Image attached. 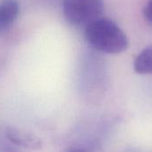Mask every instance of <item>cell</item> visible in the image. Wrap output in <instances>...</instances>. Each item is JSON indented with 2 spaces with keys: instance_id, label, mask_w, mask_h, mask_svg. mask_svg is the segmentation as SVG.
Segmentation results:
<instances>
[{
  "instance_id": "obj_1",
  "label": "cell",
  "mask_w": 152,
  "mask_h": 152,
  "mask_svg": "<svg viewBox=\"0 0 152 152\" xmlns=\"http://www.w3.org/2000/svg\"><path fill=\"white\" fill-rule=\"evenodd\" d=\"M85 38L91 47L105 54H118L129 44L126 34L113 20L101 17L85 28Z\"/></svg>"
},
{
  "instance_id": "obj_2",
  "label": "cell",
  "mask_w": 152,
  "mask_h": 152,
  "mask_svg": "<svg viewBox=\"0 0 152 152\" xmlns=\"http://www.w3.org/2000/svg\"><path fill=\"white\" fill-rule=\"evenodd\" d=\"M104 12L103 0H63L62 12L65 19L74 26L87 27L102 17Z\"/></svg>"
},
{
  "instance_id": "obj_3",
  "label": "cell",
  "mask_w": 152,
  "mask_h": 152,
  "mask_svg": "<svg viewBox=\"0 0 152 152\" xmlns=\"http://www.w3.org/2000/svg\"><path fill=\"white\" fill-rule=\"evenodd\" d=\"M5 134L9 141L18 147L36 151L40 150L42 146V141L38 136L22 129L7 127Z\"/></svg>"
},
{
  "instance_id": "obj_4",
  "label": "cell",
  "mask_w": 152,
  "mask_h": 152,
  "mask_svg": "<svg viewBox=\"0 0 152 152\" xmlns=\"http://www.w3.org/2000/svg\"><path fill=\"white\" fill-rule=\"evenodd\" d=\"M19 15L20 4L17 0H4L0 3V34L11 29Z\"/></svg>"
},
{
  "instance_id": "obj_5",
  "label": "cell",
  "mask_w": 152,
  "mask_h": 152,
  "mask_svg": "<svg viewBox=\"0 0 152 152\" xmlns=\"http://www.w3.org/2000/svg\"><path fill=\"white\" fill-rule=\"evenodd\" d=\"M134 69L139 75H152V45L138 54L134 62Z\"/></svg>"
},
{
  "instance_id": "obj_6",
  "label": "cell",
  "mask_w": 152,
  "mask_h": 152,
  "mask_svg": "<svg viewBox=\"0 0 152 152\" xmlns=\"http://www.w3.org/2000/svg\"><path fill=\"white\" fill-rule=\"evenodd\" d=\"M142 14L146 22L150 25H152V0H148L143 8Z\"/></svg>"
},
{
  "instance_id": "obj_7",
  "label": "cell",
  "mask_w": 152,
  "mask_h": 152,
  "mask_svg": "<svg viewBox=\"0 0 152 152\" xmlns=\"http://www.w3.org/2000/svg\"><path fill=\"white\" fill-rule=\"evenodd\" d=\"M68 152H86L85 151H83V150H80V149H75V150H72V151H70Z\"/></svg>"
},
{
  "instance_id": "obj_8",
  "label": "cell",
  "mask_w": 152,
  "mask_h": 152,
  "mask_svg": "<svg viewBox=\"0 0 152 152\" xmlns=\"http://www.w3.org/2000/svg\"><path fill=\"white\" fill-rule=\"evenodd\" d=\"M130 152H134V151H130Z\"/></svg>"
}]
</instances>
